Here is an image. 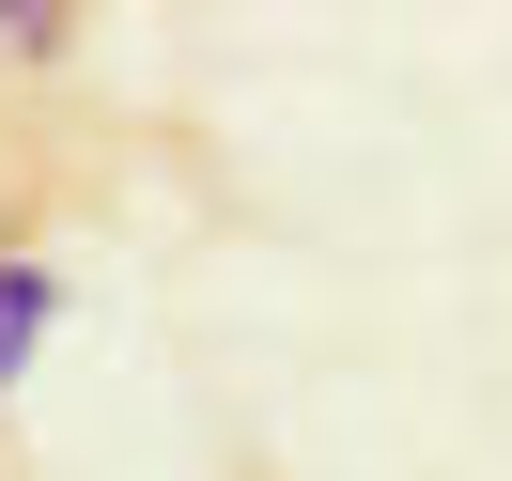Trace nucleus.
<instances>
[{"label":"nucleus","instance_id":"obj_1","mask_svg":"<svg viewBox=\"0 0 512 481\" xmlns=\"http://www.w3.org/2000/svg\"><path fill=\"white\" fill-rule=\"evenodd\" d=\"M47 311H63V280H47V264H0V388L32 373V342H47Z\"/></svg>","mask_w":512,"mask_h":481}]
</instances>
